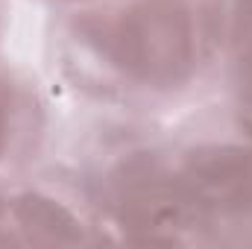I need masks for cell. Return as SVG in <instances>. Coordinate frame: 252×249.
Instances as JSON below:
<instances>
[{
	"label": "cell",
	"instance_id": "cell-1",
	"mask_svg": "<svg viewBox=\"0 0 252 249\" xmlns=\"http://www.w3.org/2000/svg\"><path fill=\"white\" fill-rule=\"evenodd\" d=\"M103 47L129 76L150 85H173L193 59L190 15L176 0H144L109 30Z\"/></svg>",
	"mask_w": 252,
	"mask_h": 249
},
{
	"label": "cell",
	"instance_id": "cell-2",
	"mask_svg": "<svg viewBox=\"0 0 252 249\" xmlns=\"http://www.w3.org/2000/svg\"><path fill=\"white\" fill-rule=\"evenodd\" d=\"M115 205L126 229L138 232L144 244H173L196 214L188 202L179 176L167 173L156 158H132L115 176Z\"/></svg>",
	"mask_w": 252,
	"mask_h": 249
},
{
	"label": "cell",
	"instance_id": "cell-3",
	"mask_svg": "<svg viewBox=\"0 0 252 249\" xmlns=\"http://www.w3.org/2000/svg\"><path fill=\"white\" fill-rule=\"evenodd\" d=\"M179 182L196 214L235 220L252 217V150H199L182 167Z\"/></svg>",
	"mask_w": 252,
	"mask_h": 249
},
{
	"label": "cell",
	"instance_id": "cell-4",
	"mask_svg": "<svg viewBox=\"0 0 252 249\" xmlns=\"http://www.w3.org/2000/svg\"><path fill=\"white\" fill-rule=\"evenodd\" d=\"M12 214L18 220V229H24L27 241H32V244H79V241H85L76 217L47 196L27 193L15 202Z\"/></svg>",
	"mask_w": 252,
	"mask_h": 249
},
{
	"label": "cell",
	"instance_id": "cell-5",
	"mask_svg": "<svg viewBox=\"0 0 252 249\" xmlns=\"http://www.w3.org/2000/svg\"><path fill=\"white\" fill-rule=\"evenodd\" d=\"M241 124L252 132V67L241 85Z\"/></svg>",
	"mask_w": 252,
	"mask_h": 249
},
{
	"label": "cell",
	"instance_id": "cell-6",
	"mask_svg": "<svg viewBox=\"0 0 252 249\" xmlns=\"http://www.w3.org/2000/svg\"><path fill=\"white\" fill-rule=\"evenodd\" d=\"M6 129H9V115H6V106H3V100H0V153H3V147H6Z\"/></svg>",
	"mask_w": 252,
	"mask_h": 249
}]
</instances>
